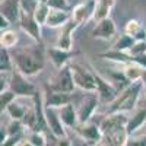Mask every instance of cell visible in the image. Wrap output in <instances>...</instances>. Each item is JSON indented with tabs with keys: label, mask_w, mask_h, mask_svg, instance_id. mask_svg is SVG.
<instances>
[{
	"label": "cell",
	"mask_w": 146,
	"mask_h": 146,
	"mask_svg": "<svg viewBox=\"0 0 146 146\" xmlns=\"http://www.w3.org/2000/svg\"><path fill=\"white\" fill-rule=\"evenodd\" d=\"M13 63L15 69L23 73L25 76L31 78L41 73L45 67V58L42 51L36 45L32 47H22V48H13Z\"/></svg>",
	"instance_id": "1"
},
{
	"label": "cell",
	"mask_w": 146,
	"mask_h": 146,
	"mask_svg": "<svg viewBox=\"0 0 146 146\" xmlns=\"http://www.w3.org/2000/svg\"><path fill=\"white\" fill-rule=\"evenodd\" d=\"M143 83L142 80H136L131 82L130 85H127L126 88H123L120 91V94L117 95V98L108 104L105 114H114V113H131L133 110L137 107V102L142 96L143 92Z\"/></svg>",
	"instance_id": "2"
},
{
	"label": "cell",
	"mask_w": 146,
	"mask_h": 146,
	"mask_svg": "<svg viewBox=\"0 0 146 146\" xmlns=\"http://www.w3.org/2000/svg\"><path fill=\"white\" fill-rule=\"evenodd\" d=\"M9 89L13 91L16 94V96H22V98H32L38 92V88L32 82H29L28 76H25L23 73H21L16 69L10 73Z\"/></svg>",
	"instance_id": "3"
},
{
	"label": "cell",
	"mask_w": 146,
	"mask_h": 146,
	"mask_svg": "<svg viewBox=\"0 0 146 146\" xmlns=\"http://www.w3.org/2000/svg\"><path fill=\"white\" fill-rule=\"evenodd\" d=\"M69 66L72 69V75L75 79L76 88H79L83 92H96V83L91 67H83L78 63H72Z\"/></svg>",
	"instance_id": "4"
},
{
	"label": "cell",
	"mask_w": 146,
	"mask_h": 146,
	"mask_svg": "<svg viewBox=\"0 0 146 146\" xmlns=\"http://www.w3.org/2000/svg\"><path fill=\"white\" fill-rule=\"evenodd\" d=\"M47 85L53 91L73 94V91H75V88H76V85H75V79H73L70 66H66L63 69H58L56 75L47 82Z\"/></svg>",
	"instance_id": "5"
},
{
	"label": "cell",
	"mask_w": 146,
	"mask_h": 146,
	"mask_svg": "<svg viewBox=\"0 0 146 146\" xmlns=\"http://www.w3.org/2000/svg\"><path fill=\"white\" fill-rule=\"evenodd\" d=\"M19 27L27 35H29L35 42H38V44L42 42V36H41V27L42 25H40L38 21L34 18V12L21 9Z\"/></svg>",
	"instance_id": "6"
},
{
	"label": "cell",
	"mask_w": 146,
	"mask_h": 146,
	"mask_svg": "<svg viewBox=\"0 0 146 146\" xmlns=\"http://www.w3.org/2000/svg\"><path fill=\"white\" fill-rule=\"evenodd\" d=\"M92 73H94V78H95V83H96V94L100 95L101 98V102H105V104H111L117 95L120 94V89L115 88L114 85L107 80L105 78H102L98 72H96L92 66H89Z\"/></svg>",
	"instance_id": "7"
},
{
	"label": "cell",
	"mask_w": 146,
	"mask_h": 146,
	"mask_svg": "<svg viewBox=\"0 0 146 146\" xmlns=\"http://www.w3.org/2000/svg\"><path fill=\"white\" fill-rule=\"evenodd\" d=\"M73 131L76 133V136H79L88 145L100 143L104 139V133L101 130V126L92 123V121H88V123H79L75 129H73Z\"/></svg>",
	"instance_id": "8"
},
{
	"label": "cell",
	"mask_w": 146,
	"mask_h": 146,
	"mask_svg": "<svg viewBox=\"0 0 146 146\" xmlns=\"http://www.w3.org/2000/svg\"><path fill=\"white\" fill-rule=\"evenodd\" d=\"M101 102V98L96 92H86L85 98L78 107V117L79 123H88L94 117L95 111L98 110V105Z\"/></svg>",
	"instance_id": "9"
},
{
	"label": "cell",
	"mask_w": 146,
	"mask_h": 146,
	"mask_svg": "<svg viewBox=\"0 0 146 146\" xmlns=\"http://www.w3.org/2000/svg\"><path fill=\"white\" fill-rule=\"evenodd\" d=\"M96 10V0H85L76 5L72 10V19L75 21L78 25H83V23L89 22L95 16Z\"/></svg>",
	"instance_id": "10"
},
{
	"label": "cell",
	"mask_w": 146,
	"mask_h": 146,
	"mask_svg": "<svg viewBox=\"0 0 146 146\" xmlns=\"http://www.w3.org/2000/svg\"><path fill=\"white\" fill-rule=\"evenodd\" d=\"M45 118H47V126H48V130L51 131V135H53L56 139H60V137H67L66 126L63 124L62 118H60V115H58V110H57V108L45 107Z\"/></svg>",
	"instance_id": "11"
},
{
	"label": "cell",
	"mask_w": 146,
	"mask_h": 146,
	"mask_svg": "<svg viewBox=\"0 0 146 146\" xmlns=\"http://www.w3.org/2000/svg\"><path fill=\"white\" fill-rule=\"evenodd\" d=\"M48 58L50 62L53 63V66L58 70V69H63L66 66H69L70 58H73L75 56H78L79 53L73 51V50H63V48H58V47H50L47 50Z\"/></svg>",
	"instance_id": "12"
},
{
	"label": "cell",
	"mask_w": 146,
	"mask_h": 146,
	"mask_svg": "<svg viewBox=\"0 0 146 146\" xmlns=\"http://www.w3.org/2000/svg\"><path fill=\"white\" fill-rule=\"evenodd\" d=\"M72 102V94L58 92L50 89L48 85H45V94H44V105L50 108H62Z\"/></svg>",
	"instance_id": "13"
},
{
	"label": "cell",
	"mask_w": 146,
	"mask_h": 146,
	"mask_svg": "<svg viewBox=\"0 0 146 146\" xmlns=\"http://www.w3.org/2000/svg\"><path fill=\"white\" fill-rule=\"evenodd\" d=\"M117 34V27L115 22L111 18H105L100 22H96V27L92 31V36L95 40H101V41H110L113 40Z\"/></svg>",
	"instance_id": "14"
},
{
	"label": "cell",
	"mask_w": 146,
	"mask_h": 146,
	"mask_svg": "<svg viewBox=\"0 0 146 146\" xmlns=\"http://www.w3.org/2000/svg\"><path fill=\"white\" fill-rule=\"evenodd\" d=\"M79 25L75 21L67 22L64 27H62V32L58 34L57 41H56V47L63 48V50H73V32Z\"/></svg>",
	"instance_id": "15"
},
{
	"label": "cell",
	"mask_w": 146,
	"mask_h": 146,
	"mask_svg": "<svg viewBox=\"0 0 146 146\" xmlns=\"http://www.w3.org/2000/svg\"><path fill=\"white\" fill-rule=\"evenodd\" d=\"M146 124V108L143 107H136L133 111L129 114V120H127V131L129 135H136L139 131V129H142Z\"/></svg>",
	"instance_id": "16"
},
{
	"label": "cell",
	"mask_w": 146,
	"mask_h": 146,
	"mask_svg": "<svg viewBox=\"0 0 146 146\" xmlns=\"http://www.w3.org/2000/svg\"><path fill=\"white\" fill-rule=\"evenodd\" d=\"M21 9V0H5L0 6V15L6 16L10 22H19Z\"/></svg>",
	"instance_id": "17"
},
{
	"label": "cell",
	"mask_w": 146,
	"mask_h": 146,
	"mask_svg": "<svg viewBox=\"0 0 146 146\" xmlns=\"http://www.w3.org/2000/svg\"><path fill=\"white\" fill-rule=\"evenodd\" d=\"M72 21V13H69L67 10H60V9H51L48 19L45 22V25L48 28H62L64 27L67 22Z\"/></svg>",
	"instance_id": "18"
},
{
	"label": "cell",
	"mask_w": 146,
	"mask_h": 146,
	"mask_svg": "<svg viewBox=\"0 0 146 146\" xmlns=\"http://www.w3.org/2000/svg\"><path fill=\"white\" fill-rule=\"evenodd\" d=\"M58 115L62 118L63 124L69 129H75L79 124V117H78V108L73 107V104H67L62 108H58Z\"/></svg>",
	"instance_id": "19"
},
{
	"label": "cell",
	"mask_w": 146,
	"mask_h": 146,
	"mask_svg": "<svg viewBox=\"0 0 146 146\" xmlns=\"http://www.w3.org/2000/svg\"><path fill=\"white\" fill-rule=\"evenodd\" d=\"M114 5H115V0H96V10H95L94 21L100 22L105 18H110V12L113 10Z\"/></svg>",
	"instance_id": "20"
},
{
	"label": "cell",
	"mask_w": 146,
	"mask_h": 146,
	"mask_svg": "<svg viewBox=\"0 0 146 146\" xmlns=\"http://www.w3.org/2000/svg\"><path fill=\"white\" fill-rule=\"evenodd\" d=\"M51 12V6L48 5L47 0H40L36 2L35 9H34V18L38 21L40 25H45V22L48 19V15Z\"/></svg>",
	"instance_id": "21"
},
{
	"label": "cell",
	"mask_w": 146,
	"mask_h": 146,
	"mask_svg": "<svg viewBox=\"0 0 146 146\" xmlns=\"http://www.w3.org/2000/svg\"><path fill=\"white\" fill-rule=\"evenodd\" d=\"M100 57L102 58H107V60H111V62H115V63H120L121 66L123 64H127V63H131V56L129 53H124V51H118V50H110L107 53H101Z\"/></svg>",
	"instance_id": "22"
},
{
	"label": "cell",
	"mask_w": 146,
	"mask_h": 146,
	"mask_svg": "<svg viewBox=\"0 0 146 146\" xmlns=\"http://www.w3.org/2000/svg\"><path fill=\"white\" fill-rule=\"evenodd\" d=\"M143 67L136 64V63H127V64H123V73L126 79L131 83V82H136V80H140L142 78V73H143Z\"/></svg>",
	"instance_id": "23"
},
{
	"label": "cell",
	"mask_w": 146,
	"mask_h": 146,
	"mask_svg": "<svg viewBox=\"0 0 146 146\" xmlns=\"http://www.w3.org/2000/svg\"><path fill=\"white\" fill-rule=\"evenodd\" d=\"M13 57H12V53L7 50V48H3L0 50V73H12L13 72Z\"/></svg>",
	"instance_id": "24"
},
{
	"label": "cell",
	"mask_w": 146,
	"mask_h": 146,
	"mask_svg": "<svg viewBox=\"0 0 146 146\" xmlns=\"http://www.w3.org/2000/svg\"><path fill=\"white\" fill-rule=\"evenodd\" d=\"M0 44H2L3 48H7V50H12V48H16L18 44V34L12 29H6L2 31V35H0Z\"/></svg>",
	"instance_id": "25"
},
{
	"label": "cell",
	"mask_w": 146,
	"mask_h": 146,
	"mask_svg": "<svg viewBox=\"0 0 146 146\" xmlns=\"http://www.w3.org/2000/svg\"><path fill=\"white\" fill-rule=\"evenodd\" d=\"M27 107H23L22 104H19V102H16V101H13L7 108H6V113H7V115L10 117V120H23V117H25V114H27Z\"/></svg>",
	"instance_id": "26"
},
{
	"label": "cell",
	"mask_w": 146,
	"mask_h": 146,
	"mask_svg": "<svg viewBox=\"0 0 146 146\" xmlns=\"http://www.w3.org/2000/svg\"><path fill=\"white\" fill-rule=\"evenodd\" d=\"M136 42V40L133 36L127 35V34H123L120 38L115 41V44L113 45L114 50H118V51H124V53H129V50L133 47V44Z\"/></svg>",
	"instance_id": "27"
},
{
	"label": "cell",
	"mask_w": 146,
	"mask_h": 146,
	"mask_svg": "<svg viewBox=\"0 0 146 146\" xmlns=\"http://www.w3.org/2000/svg\"><path fill=\"white\" fill-rule=\"evenodd\" d=\"M15 100H16V94L12 89H5L0 92V110H2V113L6 111V108Z\"/></svg>",
	"instance_id": "28"
},
{
	"label": "cell",
	"mask_w": 146,
	"mask_h": 146,
	"mask_svg": "<svg viewBox=\"0 0 146 146\" xmlns=\"http://www.w3.org/2000/svg\"><path fill=\"white\" fill-rule=\"evenodd\" d=\"M6 130H7L9 136H15V135L25 133L27 127H25V124H23V121H21V120H10L9 124L6 126Z\"/></svg>",
	"instance_id": "29"
},
{
	"label": "cell",
	"mask_w": 146,
	"mask_h": 146,
	"mask_svg": "<svg viewBox=\"0 0 146 146\" xmlns=\"http://www.w3.org/2000/svg\"><path fill=\"white\" fill-rule=\"evenodd\" d=\"M27 139L34 146H47V139L42 131H27Z\"/></svg>",
	"instance_id": "30"
},
{
	"label": "cell",
	"mask_w": 146,
	"mask_h": 146,
	"mask_svg": "<svg viewBox=\"0 0 146 146\" xmlns=\"http://www.w3.org/2000/svg\"><path fill=\"white\" fill-rule=\"evenodd\" d=\"M140 29H143V27H142V23H140L137 19H130V21L126 22V25H124V34L133 36V38H135V35H136Z\"/></svg>",
	"instance_id": "31"
},
{
	"label": "cell",
	"mask_w": 146,
	"mask_h": 146,
	"mask_svg": "<svg viewBox=\"0 0 146 146\" xmlns=\"http://www.w3.org/2000/svg\"><path fill=\"white\" fill-rule=\"evenodd\" d=\"M145 53H146V41H136L133 44V47L129 50V54L131 57H136V56H140Z\"/></svg>",
	"instance_id": "32"
},
{
	"label": "cell",
	"mask_w": 146,
	"mask_h": 146,
	"mask_svg": "<svg viewBox=\"0 0 146 146\" xmlns=\"http://www.w3.org/2000/svg\"><path fill=\"white\" fill-rule=\"evenodd\" d=\"M126 146H146V135H131Z\"/></svg>",
	"instance_id": "33"
},
{
	"label": "cell",
	"mask_w": 146,
	"mask_h": 146,
	"mask_svg": "<svg viewBox=\"0 0 146 146\" xmlns=\"http://www.w3.org/2000/svg\"><path fill=\"white\" fill-rule=\"evenodd\" d=\"M27 137V135L25 133H21V135H15V136H9L3 143H2V146H19L21 145V142Z\"/></svg>",
	"instance_id": "34"
},
{
	"label": "cell",
	"mask_w": 146,
	"mask_h": 146,
	"mask_svg": "<svg viewBox=\"0 0 146 146\" xmlns=\"http://www.w3.org/2000/svg\"><path fill=\"white\" fill-rule=\"evenodd\" d=\"M47 2L51 6V9H60V10H67L69 9L67 0H47Z\"/></svg>",
	"instance_id": "35"
},
{
	"label": "cell",
	"mask_w": 146,
	"mask_h": 146,
	"mask_svg": "<svg viewBox=\"0 0 146 146\" xmlns=\"http://www.w3.org/2000/svg\"><path fill=\"white\" fill-rule=\"evenodd\" d=\"M131 63H136V64L142 66L143 69H146V53L140 54V56H136V57H131Z\"/></svg>",
	"instance_id": "36"
},
{
	"label": "cell",
	"mask_w": 146,
	"mask_h": 146,
	"mask_svg": "<svg viewBox=\"0 0 146 146\" xmlns=\"http://www.w3.org/2000/svg\"><path fill=\"white\" fill-rule=\"evenodd\" d=\"M53 146H72V140L69 137H60V139H56Z\"/></svg>",
	"instance_id": "37"
},
{
	"label": "cell",
	"mask_w": 146,
	"mask_h": 146,
	"mask_svg": "<svg viewBox=\"0 0 146 146\" xmlns=\"http://www.w3.org/2000/svg\"><path fill=\"white\" fill-rule=\"evenodd\" d=\"M10 21L6 18V16H3V15H0V29L2 31H6V29H9V27H10Z\"/></svg>",
	"instance_id": "38"
},
{
	"label": "cell",
	"mask_w": 146,
	"mask_h": 146,
	"mask_svg": "<svg viewBox=\"0 0 146 146\" xmlns=\"http://www.w3.org/2000/svg\"><path fill=\"white\" fill-rule=\"evenodd\" d=\"M137 107L146 108V89H145V92H142V96H140V100H139V102H137Z\"/></svg>",
	"instance_id": "39"
},
{
	"label": "cell",
	"mask_w": 146,
	"mask_h": 146,
	"mask_svg": "<svg viewBox=\"0 0 146 146\" xmlns=\"http://www.w3.org/2000/svg\"><path fill=\"white\" fill-rule=\"evenodd\" d=\"M140 80H142V83H143V88L146 89V69H145V70H143V73H142Z\"/></svg>",
	"instance_id": "40"
},
{
	"label": "cell",
	"mask_w": 146,
	"mask_h": 146,
	"mask_svg": "<svg viewBox=\"0 0 146 146\" xmlns=\"http://www.w3.org/2000/svg\"><path fill=\"white\" fill-rule=\"evenodd\" d=\"M19 146H34V145H32V143H31V142H29L27 137H25V139H23V140L21 142V145H19Z\"/></svg>",
	"instance_id": "41"
},
{
	"label": "cell",
	"mask_w": 146,
	"mask_h": 146,
	"mask_svg": "<svg viewBox=\"0 0 146 146\" xmlns=\"http://www.w3.org/2000/svg\"><path fill=\"white\" fill-rule=\"evenodd\" d=\"M91 146H110L107 142H100V143H95V145H91Z\"/></svg>",
	"instance_id": "42"
},
{
	"label": "cell",
	"mask_w": 146,
	"mask_h": 146,
	"mask_svg": "<svg viewBox=\"0 0 146 146\" xmlns=\"http://www.w3.org/2000/svg\"><path fill=\"white\" fill-rule=\"evenodd\" d=\"M0 2H5V0H0Z\"/></svg>",
	"instance_id": "43"
}]
</instances>
